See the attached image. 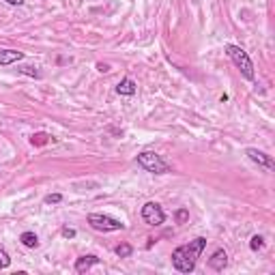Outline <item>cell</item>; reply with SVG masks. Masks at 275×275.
<instances>
[{
    "mask_svg": "<svg viewBox=\"0 0 275 275\" xmlns=\"http://www.w3.org/2000/svg\"><path fill=\"white\" fill-rule=\"evenodd\" d=\"M207 247V239L205 237H196L193 241L185 243V245H179L172 252V267L179 273H191L196 269L198 258L202 256V252Z\"/></svg>",
    "mask_w": 275,
    "mask_h": 275,
    "instance_id": "1",
    "label": "cell"
},
{
    "mask_svg": "<svg viewBox=\"0 0 275 275\" xmlns=\"http://www.w3.org/2000/svg\"><path fill=\"white\" fill-rule=\"evenodd\" d=\"M226 54H228V58L232 60L234 65H237V69L241 71V76L245 78V80H256V71H254V63H252V58H249V54L245 52L243 47H239V45H232V43H228L226 45Z\"/></svg>",
    "mask_w": 275,
    "mask_h": 275,
    "instance_id": "2",
    "label": "cell"
},
{
    "mask_svg": "<svg viewBox=\"0 0 275 275\" xmlns=\"http://www.w3.org/2000/svg\"><path fill=\"white\" fill-rule=\"evenodd\" d=\"M136 161H138V166H142L146 172H151V174H166V172H170V166L155 151H142L136 157Z\"/></svg>",
    "mask_w": 275,
    "mask_h": 275,
    "instance_id": "3",
    "label": "cell"
},
{
    "mask_svg": "<svg viewBox=\"0 0 275 275\" xmlns=\"http://www.w3.org/2000/svg\"><path fill=\"white\" fill-rule=\"evenodd\" d=\"M86 221L90 223V228L97 230V232H116V230L125 228V223L120 219L104 215V213H90V215L86 217Z\"/></svg>",
    "mask_w": 275,
    "mask_h": 275,
    "instance_id": "4",
    "label": "cell"
},
{
    "mask_svg": "<svg viewBox=\"0 0 275 275\" xmlns=\"http://www.w3.org/2000/svg\"><path fill=\"white\" fill-rule=\"evenodd\" d=\"M140 215H142V219H144V223H148V226H161V223L166 221V213H164V209H161V205H157V202H146V205L142 207Z\"/></svg>",
    "mask_w": 275,
    "mask_h": 275,
    "instance_id": "5",
    "label": "cell"
},
{
    "mask_svg": "<svg viewBox=\"0 0 275 275\" xmlns=\"http://www.w3.org/2000/svg\"><path fill=\"white\" fill-rule=\"evenodd\" d=\"M245 155L254 161V164H258L260 168H264V170H267V172H271L273 168H275V161H273V157L271 155H267V153H264V151H258V148H247L245 151Z\"/></svg>",
    "mask_w": 275,
    "mask_h": 275,
    "instance_id": "6",
    "label": "cell"
},
{
    "mask_svg": "<svg viewBox=\"0 0 275 275\" xmlns=\"http://www.w3.org/2000/svg\"><path fill=\"white\" fill-rule=\"evenodd\" d=\"M99 262H101V258H97L95 254H84V256H80L76 260V273H86L93 267H97Z\"/></svg>",
    "mask_w": 275,
    "mask_h": 275,
    "instance_id": "7",
    "label": "cell"
},
{
    "mask_svg": "<svg viewBox=\"0 0 275 275\" xmlns=\"http://www.w3.org/2000/svg\"><path fill=\"white\" fill-rule=\"evenodd\" d=\"M209 267L215 269V271H223L228 267V254L226 249H215L213 252V256L209 258Z\"/></svg>",
    "mask_w": 275,
    "mask_h": 275,
    "instance_id": "8",
    "label": "cell"
},
{
    "mask_svg": "<svg viewBox=\"0 0 275 275\" xmlns=\"http://www.w3.org/2000/svg\"><path fill=\"white\" fill-rule=\"evenodd\" d=\"M136 90H138V84H136L131 78H123V80H120V82L116 84V93H118L120 97H134Z\"/></svg>",
    "mask_w": 275,
    "mask_h": 275,
    "instance_id": "9",
    "label": "cell"
},
{
    "mask_svg": "<svg viewBox=\"0 0 275 275\" xmlns=\"http://www.w3.org/2000/svg\"><path fill=\"white\" fill-rule=\"evenodd\" d=\"M22 58H24V52H17V49H0V65L3 67L13 65Z\"/></svg>",
    "mask_w": 275,
    "mask_h": 275,
    "instance_id": "10",
    "label": "cell"
},
{
    "mask_svg": "<svg viewBox=\"0 0 275 275\" xmlns=\"http://www.w3.org/2000/svg\"><path fill=\"white\" fill-rule=\"evenodd\" d=\"M19 241H22V245H24V247H28V249H37V247H39V237H37L35 232H30V230L22 232V237H19Z\"/></svg>",
    "mask_w": 275,
    "mask_h": 275,
    "instance_id": "11",
    "label": "cell"
},
{
    "mask_svg": "<svg viewBox=\"0 0 275 275\" xmlns=\"http://www.w3.org/2000/svg\"><path fill=\"white\" fill-rule=\"evenodd\" d=\"M114 254H116L118 258H129L131 254H134V247H131L129 243H120V245L114 247Z\"/></svg>",
    "mask_w": 275,
    "mask_h": 275,
    "instance_id": "12",
    "label": "cell"
},
{
    "mask_svg": "<svg viewBox=\"0 0 275 275\" xmlns=\"http://www.w3.org/2000/svg\"><path fill=\"white\" fill-rule=\"evenodd\" d=\"M264 247V239L260 237V234H254V237L249 239V249L252 252H260Z\"/></svg>",
    "mask_w": 275,
    "mask_h": 275,
    "instance_id": "13",
    "label": "cell"
},
{
    "mask_svg": "<svg viewBox=\"0 0 275 275\" xmlns=\"http://www.w3.org/2000/svg\"><path fill=\"white\" fill-rule=\"evenodd\" d=\"M11 267V258H9V254L5 249H0V269H9Z\"/></svg>",
    "mask_w": 275,
    "mask_h": 275,
    "instance_id": "14",
    "label": "cell"
},
{
    "mask_svg": "<svg viewBox=\"0 0 275 275\" xmlns=\"http://www.w3.org/2000/svg\"><path fill=\"white\" fill-rule=\"evenodd\" d=\"M174 217H177V223H185L189 219V211L187 209H179Z\"/></svg>",
    "mask_w": 275,
    "mask_h": 275,
    "instance_id": "15",
    "label": "cell"
},
{
    "mask_svg": "<svg viewBox=\"0 0 275 275\" xmlns=\"http://www.w3.org/2000/svg\"><path fill=\"white\" fill-rule=\"evenodd\" d=\"M63 200V196H60V193H49V196H45V205H58V202Z\"/></svg>",
    "mask_w": 275,
    "mask_h": 275,
    "instance_id": "16",
    "label": "cell"
},
{
    "mask_svg": "<svg viewBox=\"0 0 275 275\" xmlns=\"http://www.w3.org/2000/svg\"><path fill=\"white\" fill-rule=\"evenodd\" d=\"M60 234H63L65 239H73V237H76V230H73V228H69V226H65L63 230H60Z\"/></svg>",
    "mask_w": 275,
    "mask_h": 275,
    "instance_id": "17",
    "label": "cell"
},
{
    "mask_svg": "<svg viewBox=\"0 0 275 275\" xmlns=\"http://www.w3.org/2000/svg\"><path fill=\"white\" fill-rule=\"evenodd\" d=\"M43 142H47V134H37V136H33V144H43Z\"/></svg>",
    "mask_w": 275,
    "mask_h": 275,
    "instance_id": "18",
    "label": "cell"
},
{
    "mask_svg": "<svg viewBox=\"0 0 275 275\" xmlns=\"http://www.w3.org/2000/svg\"><path fill=\"white\" fill-rule=\"evenodd\" d=\"M22 73H28V76H33V78H39V76H41L35 67H22Z\"/></svg>",
    "mask_w": 275,
    "mask_h": 275,
    "instance_id": "19",
    "label": "cell"
},
{
    "mask_svg": "<svg viewBox=\"0 0 275 275\" xmlns=\"http://www.w3.org/2000/svg\"><path fill=\"white\" fill-rule=\"evenodd\" d=\"M7 5H11V7H22L24 5V0H5Z\"/></svg>",
    "mask_w": 275,
    "mask_h": 275,
    "instance_id": "20",
    "label": "cell"
},
{
    "mask_svg": "<svg viewBox=\"0 0 275 275\" xmlns=\"http://www.w3.org/2000/svg\"><path fill=\"white\" fill-rule=\"evenodd\" d=\"M97 69H99V71H108L110 67H108V65H104V63H99V65H97Z\"/></svg>",
    "mask_w": 275,
    "mask_h": 275,
    "instance_id": "21",
    "label": "cell"
}]
</instances>
